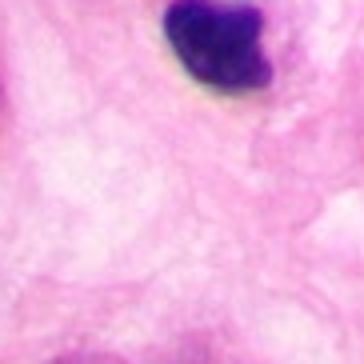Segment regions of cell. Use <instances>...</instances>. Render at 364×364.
I'll use <instances>...</instances> for the list:
<instances>
[{"mask_svg": "<svg viewBox=\"0 0 364 364\" xmlns=\"http://www.w3.org/2000/svg\"><path fill=\"white\" fill-rule=\"evenodd\" d=\"M257 9H232L216 0H172L164 12L168 36L184 73L220 92H252L264 88L272 68L260 48Z\"/></svg>", "mask_w": 364, "mask_h": 364, "instance_id": "6da1fadb", "label": "cell"}]
</instances>
